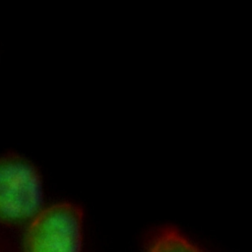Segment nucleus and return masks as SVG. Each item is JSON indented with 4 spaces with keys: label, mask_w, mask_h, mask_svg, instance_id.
Returning <instances> with one entry per match:
<instances>
[{
    "label": "nucleus",
    "mask_w": 252,
    "mask_h": 252,
    "mask_svg": "<svg viewBox=\"0 0 252 252\" xmlns=\"http://www.w3.org/2000/svg\"><path fill=\"white\" fill-rule=\"evenodd\" d=\"M148 252H202L177 229L165 227L152 239Z\"/></svg>",
    "instance_id": "nucleus-3"
},
{
    "label": "nucleus",
    "mask_w": 252,
    "mask_h": 252,
    "mask_svg": "<svg viewBox=\"0 0 252 252\" xmlns=\"http://www.w3.org/2000/svg\"><path fill=\"white\" fill-rule=\"evenodd\" d=\"M83 213L70 203L40 210L25 235L24 252H81Z\"/></svg>",
    "instance_id": "nucleus-1"
},
{
    "label": "nucleus",
    "mask_w": 252,
    "mask_h": 252,
    "mask_svg": "<svg viewBox=\"0 0 252 252\" xmlns=\"http://www.w3.org/2000/svg\"><path fill=\"white\" fill-rule=\"evenodd\" d=\"M41 205L42 184L36 169L21 158H0V221L32 220Z\"/></svg>",
    "instance_id": "nucleus-2"
}]
</instances>
